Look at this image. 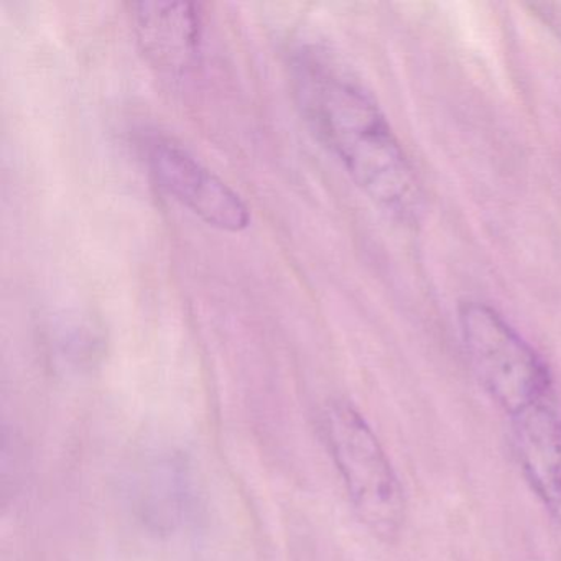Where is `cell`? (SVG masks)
Instances as JSON below:
<instances>
[{
    "mask_svg": "<svg viewBox=\"0 0 561 561\" xmlns=\"http://www.w3.org/2000/svg\"><path fill=\"white\" fill-rule=\"evenodd\" d=\"M298 106L318 139L383 211L415 216L419 183L373 94L327 48L304 45L291 58Z\"/></svg>",
    "mask_w": 561,
    "mask_h": 561,
    "instance_id": "6da1fadb",
    "label": "cell"
},
{
    "mask_svg": "<svg viewBox=\"0 0 561 561\" xmlns=\"http://www.w3.org/2000/svg\"><path fill=\"white\" fill-rule=\"evenodd\" d=\"M459 328L482 389L511 419L558 402L550 367L495 308L465 301L459 307Z\"/></svg>",
    "mask_w": 561,
    "mask_h": 561,
    "instance_id": "7a4b0ae2",
    "label": "cell"
},
{
    "mask_svg": "<svg viewBox=\"0 0 561 561\" xmlns=\"http://www.w3.org/2000/svg\"><path fill=\"white\" fill-rule=\"evenodd\" d=\"M323 432L357 518L379 540H397L405 522V497L369 423L350 403L334 402L324 410Z\"/></svg>",
    "mask_w": 561,
    "mask_h": 561,
    "instance_id": "3957f363",
    "label": "cell"
},
{
    "mask_svg": "<svg viewBox=\"0 0 561 561\" xmlns=\"http://www.w3.org/2000/svg\"><path fill=\"white\" fill-rule=\"evenodd\" d=\"M144 149L153 180L183 208L219 231L241 232L249 228L251 209L241 195L182 144L156 134L146 140Z\"/></svg>",
    "mask_w": 561,
    "mask_h": 561,
    "instance_id": "277c9868",
    "label": "cell"
},
{
    "mask_svg": "<svg viewBox=\"0 0 561 561\" xmlns=\"http://www.w3.org/2000/svg\"><path fill=\"white\" fill-rule=\"evenodd\" d=\"M137 42L147 61L170 78L196 70L202 54L199 8L190 2H142L133 5Z\"/></svg>",
    "mask_w": 561,
    "mask_h": 561,
    "instance_id": "5b68a950",
    "label": "cell"
},
{
    "mask_svg": "<svg viewBox=\"0 0 561 561\" xmlns=\"http://www.w3.org/2000/svg\"><path fill=\"white\" fill-rule=\"evenodd\" d=\"M515 456L524 478L561 525V413L543 403L511 419Z\"/></svg>",
    "mask_w": 561,
    "mask_h": 561,
    "instance_id": "8992f818",
    "label": "cell"
},
{
    "mask_svg": "<svg viewBox=\"0 0 561 561\" xmlns=\"http://www.w3.org/2000/svg\"><path fill=\"white\" fill-rule=\"evenodd\" d=\"M190 478L179 455L153 459L140 476L137 505L144 524L157 534L175 530L190 505Z\"/></svg>",
    "mask_w": 561,
    "mask_h": 561,
    "instance_id": "52a82bcc",
    "label": "cell"
}]
</instances>
